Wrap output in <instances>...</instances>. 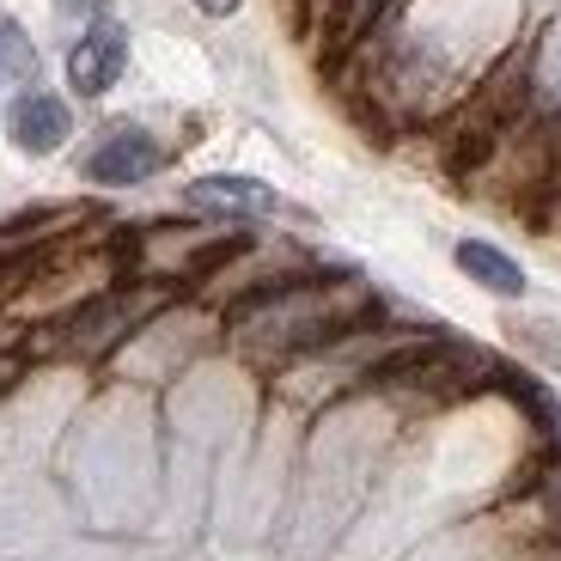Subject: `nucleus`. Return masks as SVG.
I'll return each instance as SVG.
<instances>
[{
	"label": "nucleus",
	"instance_id": "f257e3e1",
	"mask_svg": "<svg viewBox=\"0 0 561 561\" xmlns=\"http://www.w3.org/2000/svg\"><path fill=\"white\" fill-rule=\"evenodd\" d=\"M123 68H128V31L116 25V19H99V25L80 31V43H73L68 85L80 99H104V92L123 80Z\"/></svg>",
	"mask_w": 561,
	"mask_h": 561
},
{
	"label": "nucleus",
	"instance_id": "f03ea898",
	"mask_svg": "<svg viewBox=\"0 0 561 561\" xmlns=\"http://www.w3.org/2000/svg\"><path fill=\"white\" fill-rule=\"evenodd\" d=\"M159 165H165V147H159L147 128H116V135H104L99 147H92L85 178L104 183V190H128V183H147Z\"/></svg>",
	"mask_w": 561,
	"mask_h": 561
},
{
	"label": "nucleus",
	"instance_id": "7ed1b4c3",
	"mask_svg": "<svg viewBox=\"0 0 561 561\" xmlns=\"http://www.w3.org/2000/svg\"><path fill=\"white\" fill-rule=\"evenodd\" d=\"M68 135H73V116L56 92H25V99L13 104V147L19 153L43 159V153H56Z\"/></svg>",
	"mask_w": 561,
	"mask_h": 561
},
{
	"label": "nucleus",
	"instance_id": "20e7f679",
	"mask_svg": "<svg viewBox=\"0 0 561 561\" xmlns=\"http://www.w3.org/2000/svg\"><path fill=\"white\" fill-rule=\"evenodd\" d=\"M190 208L232 214V220H263V214L280 208V196L256 178H202V183H190Z\"/></svg>",
	"mask_w": 561,
	"mask_h": 561
},
{
	"label": "nucleus",
	"instance_id": "39448f33",
	"mask_svg": "<svg viewBox=\"0 0 561 561\" xmlns=\"http://www.w3.org/2000/svg\"><path fill=\"white\" fill-rule=\"evenodd\" d=\"M458 268L470 280H477V287H489V294H501V299H519L525 294V268L513 263V256L501 251V244H482V239H458Z\"/></svg>",
	"mask_w": 561,
	"mask_h": 561
},
{
	"label": "nucleus",
	"instance_id": "423d86ee",
	"mask_svg": "<svg viewBox=\"0 0 561 561\" xmlns=\"http://www.w3.org/2000/svg\"><path fill=\"white\" fill-rule=\"evenodd\" d=\"M196 7H202V13H208V19H226V13H239V0H196Z\"/></svg>",
	"mask_w": 561,
	"mask_h": 561
},
{
	"label": "nucleus",
	"instance_id": "0eeeda50",
	"mask_svg": "<svg viewBox=\"0 0 561 561\" xmlns=\"http://www.w3.org/2000/svg\"><path fill=\"white\" fill-rule=\"evenodd\" d=\"M61 7H99V0H61Z\"/></svg>",
	"mask_w": 561,
	"mask_h": 561
}]
</instances>
